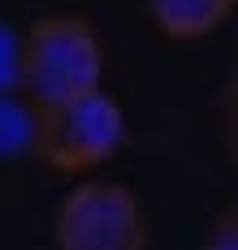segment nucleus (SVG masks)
Instances as JSON below:
<instances>
[{
    "label": "nucleus",
    "instance_id": "obj_1",
    "mask_svg": "<svg viewBox=\"0 0 238 250\" xmlns=\"http://www.w3.org/2000/svg\"><path fill=\"white\" fill-rule=\"evenodd\" d=\"M104 78V48L87 18H44L22 35L18 52V86L30 104L70 100L95 91Z\"/></svg>",
    "mask_w": 238,
    "mask_h": 250
},
{
    "label": "nucleus",
    "instance_id": "obj_2",
    "mask_svg": "<svg viewBox=\"0 0 238 250\" xmlns=\"http://www.w3.org/2000/svg\"><path fill=\"white\" fill-rule=\"evenodd\" d=\"M126 143L121 104L104 86L82 91L70 100L35 104V155L61 173H87L113 160Z\"/></svg>",
    "mask_w": 238,
    "mask_h": 250
},
{
    "label": "nucleus",
    "instance_id": "obj_3",
    "mask_svg": "<svg viewBox=\"0 0 238 250\" xmlns=\"http://www.w3.org/2000/svg\"><path fill=\"white\" fill-rule=\"evenodd\" d=\"M52 242L56 250H147L143 203L117 181H82L56 207Z\"/></svg>",
    "mask_w": 238,
    "mask_h": 250
},
{
    "label": "nucleus",
    "instance_id": "obj_4",
    "mask_svg": "<svg viewBox=\"0 0 238 250\" xmlns=\"http://www.w3.org/2000/svg\"><path fill=\"white\" fill-rule=\"evenodd\" d=\"M147 13L169 39H204L234 13V0H147Z\"/></svg>",
    "mask_w": 238,
    "mask_h": 250
},
{
    "label": "nucleus",
    "instance_id": "obj_5",
    "mask_svg": "<svg viewBox=\"0 0 238 250\" xmlns=\"http://www.w3.org/2000/svg\"><path fill=\"white\" fill-rule=\"evenodd\" d=\"M35 147V104L0 91V155H18Z\"/></svg>",
    "mask_w": 238,
    "mask_h": 250
},
{
    "label": "nucleus",
    "instance_id": "obj_6",
    "mask_svg": "<svg viewBox=\"0 0 238 250\" xmlns=\"http://www.w3.org/2000/svg\"><path fill=\"white\" fill-rule=\"evenodd\" d=\"M204 250H238V203L225 207V211L212 220L208 237H204Z\"/></svg>",
    "mask_w": 238,
    "mask_h": 250
},
{
    "label": "nucleus",
    "instance_id": "obj_7",
    "mask_svg": "<svg viewBox=\"0 0 238 250\" xmlns=\"http://www.w3.org/2000/svg\"><path fill=\"white\" fill-rule=\"evenodd\" d=\"M18 52H22V35L0 26V91L18 86Z\"/></svg>",
    "mask_w": 238,
    "mask_h": 250
},
{
    "label": "nucleus",
    "instance_id": "obj_8",
    "mask_svg": "<svg viewBox=\"0 0 238 250\" xmlns=\"http://www.w3.org/2000/svg\"><path fill=\"white\" fill-rule=\"evenodd\" d=\"M225 147L238 168V91H230V100H225Z\"/></svg>",
    "mask_w": 238,
    "mask_h": 250
},
{
    "label": "nucleus",
    "instance_id": "obj_9",
    "mask_svg": "<svg viewBox=\"0 0 238 250\" xmlns=\"http://www.w3.org/2000/svg\"><path fill=\"white\" fill-rule=\"evenodd\" d=\"M234 91H238V78H234Z\"/></svg>",
    "mask_w": 238,
    "mask_h": 250
}]
</instances>
